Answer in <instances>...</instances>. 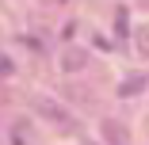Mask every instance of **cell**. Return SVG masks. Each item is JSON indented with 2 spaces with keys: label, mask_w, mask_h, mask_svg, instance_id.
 <instances>
[{
  "label": "cell",
  "mask_w": 149,
  "mask_h": 145,
  "mask_svg": "<svg viewBox=\"0 0 149 145\" xmlns=\"http://www.w3.org/2000/svg\"><path fill=\"white\" fill-rule=\"evenodd\" d=\"M35 111L42 114V119H50L54 126H61V130H77V119H73L65 107H57L54 99H46V96H42V99H35Z\"/></svg>",
  "instance_id": "obj_1"
},
{
  "label": "cell",
  "mask_w": 149,
  "mask_h": 145,
  "mask_svg": "<svg viewBox=\"0 0 149 145\" xmlns=\"http://www.w3.org/2000/svg\"><path fill=\"white\" fill-rule=\"evenodd\" d=\"M84 69H88V50L65 46L61 50V73H84Z\"/></svg>",
  "instance_id": "obj_2"
},
{
  "label": "cell",
  "mask_w": 149,
  "mask_h": 145,
  "mask_svg": "<svg viewBox=\"0 0 149 145\" xmlns=\"http://www.w3.org/2000/svg\"><path fill=\"white\" fill-rule=\"evenodd\" d=\"M145 84H149V76L145 73H134L130 80L118 84V96H138V92H145Z\"/></svg>",
  "instance_id": "obj_3"
},
{
  "label": "cell",
  "mask_w": 149,
  "mask_h": 145,
  "mask_svg": "<svg viewBox=\"0 0 149 145\" xmlns=\"http://www.w3.org/2000/svg\"><path fill=\"white\" fill-rule=\"evenodd\" d=\"M103 134H107V141H111V145H123V141H126V130L118 126L115 119H107V122H103Z\"/></svg>",
  "instance_id": "obj_4"
},
{
  "label": "cell",
  "mask_w": 149,
  "mask_h": 145,
  "mask_svg": "<svg viewBox=\"0 0 149 145\" xmlns=\"http://www.w3.org/2000/svg\"><path fill=\"white\" fill-rule=\"evenodd\" d=\"M138 50L149 53V27H141V31H138Z\"/></svg>",
  "instance_id": "obj_5"
}]
</instances>
